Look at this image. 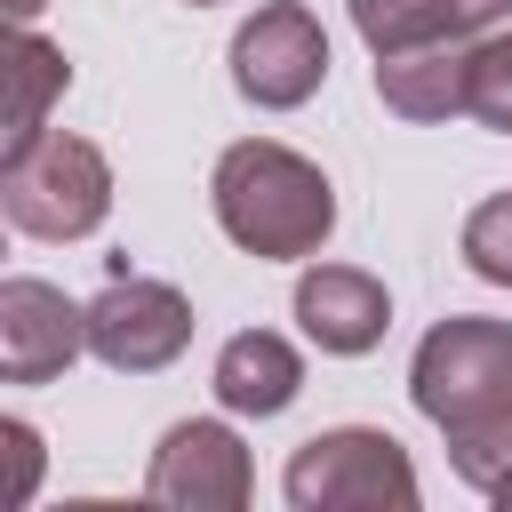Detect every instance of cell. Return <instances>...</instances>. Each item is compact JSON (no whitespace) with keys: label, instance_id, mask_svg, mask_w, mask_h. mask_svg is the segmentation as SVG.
<instances>
[{"label":"cell","instance_id":"cell-8","mask_svg":"<svg viewBox=\"0 0 512 512\" xmlns=\"http://www.w3.org/2000/svg\"><path fill=\"white\" fill-rule=\"evenodd\" d=\"M88 352V312L48 280H0V376L48 384Z\"/></svg>","mask_w":512,"mask_h":512},{"label":"cell","instance_id":"cell-3","mask_svg":"<svg viewBox=\"0 0 512 512\" xmlns=\"http://www.w3.org/2000/svg\"><path fill=\"white\" fill-rule=\"evenodd\" d=\"M288 504L296 512H416V464L392 432L336 424L288 456Z\"/></svg>","mask_w":512,"mask_h":512},{"label":"cell","instance_id":"cell-19","mask_svg":"<svg viewBox=\"0 0 512 512\" xmlns=\"http://www.w3.org/2000/svg\"><path fill=\"white\" fill-rule=\"evenodd\" d=\"M488 496H496V504H504V512H512V472H504V480H496V488H488Z\"/></svg>","mask_w":512,"mask_h":512},{"label":"cell","instance_id":"cell-15","mask_svg":"<svg viewBox=\"0 0 512 512\" xmlns=\"http://www.w3.org/2000/svg\"><path fill=\"white\" fill-rule=\"evenodd\" d=\"M464 264H472L480 280L512 288V192H496V200H480V208L464 216Z\"/></svg>","mask_w":512,"mask_h":512},{"label":"cell","instance_id":"cell-9","mask_svg":"<svg viewBox=\"0 0 512 512\" xmlns=\"http://www.w3.org/2000/svg\"><path fill=\"white\" fill-rule=\"evenodd\" d=\"M296 320H304V336H312L320 352L360 360V352L384 344L392 296H384V280L360 272V264H312V272L296 280Z\"/></svg>","mask_w":512,"mask_h":512},{"label":"cell","instance_id":"cell-2","mask_svg":"<svg viewBox=\"0 0 512 512\" xmlns=\"http://www.w3.org/2000/svg\"><path fill=\"white\" fill-rule=\"evenodd\" d=\"M408 392H416L424 424H440L448 440L496 424V416L512 408V320H480V312L440 320V328L416 344Z\"/></svg>","mask_w":512,"mask_h":512},{"label":"cell","instance_id":"cell-5","mask_svg":"<svg viewBox=\"0 0 512 512\" xmlns=\"http://www.w3.org/2000/svg\"><path fill=\"white\" fill-rule=\"evenodd\" d=\"M328 80V32L312 8L296 0H272L256 8L240 32H232V88L264 112H296L312 88Z\"/></svg>","mask_w":512,"mask_h":512},{"label":"cell","instance_id":"cell-14","mask_svg":"<svg viewBox=\"0 0 512 512\" xmlns=\"http://www.w3.org/2000/svg\"><path fill=\"white\" fill-rule=\"evenodd\" d=\"M480 128H504L512 136V32H480L472 40V104H464Z\"/></svg>","mask_w":512,"mask_h":512},{"label":"cell","instance_id":"cell-18","mask_svg":"<svg viewBox=\"0 0 512 512\" xmlns=\"http://www.w3.org/2000/svg\"><path fill=\"white\" fill-rule=\"evenodd\" d=\"M40 8H48V0H8V16H16V24H32Z\"/></svg>","mask_w":512,"mask_h":512},{"label":"cell","instance_id":"cell-1","mask_svg":"<svg viewBox=\"0 0 512 512\" xmlns=\"http://www.w3.org/2000/svg\"><path fill=\"white\" fill-rule=\"evenodd\" d=\"M208 200H216L224 240L248 248V256H264V264L320 256V240L336 232V192H328V176H320L304 152L272 144V136L232 144V152L216 160Z\"/></svg>","mask_w":512,"mask_h":512},{"label":"cell","instance_id":"cell-7","mask_svg":"<svg viewBox=\"0 0 512 512\" xmlns=\"http://www.w3.org/2000/svg\"><path fill=\"white\" fill-rule=\"evenodd\" d=\"M192 344V304L168 288V280H136V272H112L104 296L88 304V352L120 376H152L168 368L176 352Z\"/></svg>","mask_w":512,"mask_h":512},{"label":"cell","instance_id":"cell-17","mask_svg":"<svg viewBox=\"0 0 512 512\" xmlns=\"http://www.w3.org/2000/svg\"><path fill=\"white\" fill-rule=\"evenodd\" d=\"M0 448H8V496L0 504H32V480H40V432L24 416L0 424Z\"/></svg>","mask_w":512,"mask_h":512},{"label":"cell","instance_id":"cell-12","mask_svg":"<svg viewBox=\"0 0 512 512\" xmlns=\"http://www.w3.org/2000/svg\"><path fill=\"white\" fill-rule=\"evenodd\" d=\"M296 384H304V360H296V344L272 336V328H240V336L216 352V400H224L232 416H280V408L296 400Z\"/></svg>","mask_w":512,"mask_h":512},{"label":"cell","instance_id":"cell-13","mask_svg":"<svg viewBox=\"0 0 512 512\" xmlns=\"http://www.w3.org/2000/svg\"><path fill=\"white\" fill-rule=\"evenodd\" d=\"M8 128H0V160H24L40 136H48V104L72 88V64H64V48L56 40H40L32 24H16V40H8Z\"/></svg>","mask_w":512,"mask_h":512},{"label":"cell","instance_id":"cell-20","mask_svg":"<svg viewBox=\"0 0 512 512\" xmlns=\"http://www.w3.org/2000/svg\"><path fill=\"white\" fill-rule=\"evenodd\" d=\"M192 8H208V0H192Z\"/></svg>","mask_w":512,"mask_h":512},{"label":"cell","instance_id":"cell-4","mask_svg":"<svg viewBox=\"0 0 512 512\" xmlns=\"http://www.w3.org/2000/svg\"><path fill=\"white\" fill-rule=\"evenodd\" d=\"M0 208L32 240H80L112 208V168L88 136H40L24 160H0Z\"/></svg>","mask_w":512,"mask_h":512},{"label":"cell","instance_id":"cell-10","mask_svg":"<svg viewBox=\"0 0 512 512\" xmlns=\"http://www.w3.org/2000/svg\"><path fill=\"white\" fill-rule=\"evenodd\" d=\"M344 8H352V32L376 56L432 48V40H480L512 16V0H344Z\"/></svg>","mask_w":512,"mask_h":512},{"label":"cell","instance_id":"cell-11","mask_svg":"<svg viewBox=\"0 0 512 512\" xmlns=\"http://www.w3.org/2000/svg\"><path fill=\"white\" fill-rule=\"evenodd\" d=\"M376 96L400 120H456L472 104V40H432V48L376 56Z\"/></svg>","mask_w":512,"mask_h":512},{"label":"cell","instance_id":"cell-6","mask_svg":"<svg viewBox=\"0 0 512 512\" xmlns=\"http://www.w3.org/2000/svg\"><path fill=\"white\" fill-rule=\"evenodd\" d=\"M144 496L152 504H176V512H240L256 496V464H248V448H240L232 424L184 416V424L160 432L152 472H144Z\"/></svg>","mask_w":512,"mask_h":512},{"label":"cell","instance_id":"cell-16","mask_svg":"<svg viewBox=\"0 0 512 512\" xmlns=\"http://www.w3.org/2000/svg\"><path fill=\"white\" fill-rule=\"evenodd\" d=\"M448 456H456V472L488 496L504 472H512V408L496 416V424H480V432H464V440H448Z\"/></svg>","mask_w":512,"mask_h":512}]
</instances>
